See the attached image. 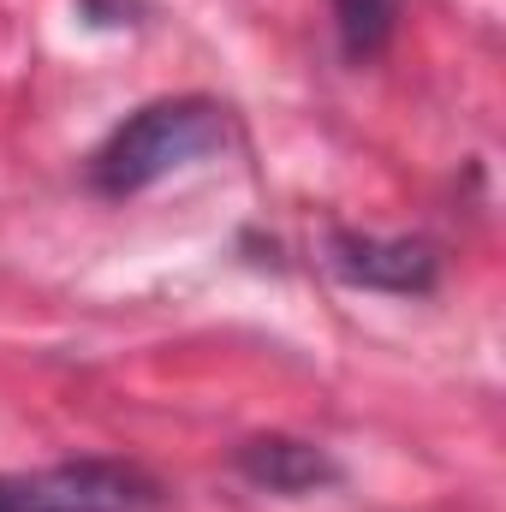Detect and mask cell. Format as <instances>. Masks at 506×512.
I'll list each match as a JSON object with an SVG mask.
<instances>
[{
    "label": "cell",
    "instance_id": "1",
    "mask_svg": "<svg viewBox=\"0 0 506 512\" xmlns=\"http://www.w3.org/2000/svg\"><path fill=\"white\" fill-rule=\"evenodd\" d=\"M227 108L209 96H167L137 108L126 126L114 131L96 161H90V185L102 197H137L149 185H161L179 167H197L203 155L227 149Z\"/></svg>",
    "mask_w": 506,
    "mask_h": 512
},
{
    "label": "cell",
    "instance_id": "2",
    "mask_svg": "<svg viewBox=\"0 0 506 512\" xmlns=\"http://www.w3.org/2000/svg\"><path fill=\"white\" fill-rule=\"evenodd\" d=\"M0 495L18 512H149L155 483L137 465L114 459H78V465H48L30 477H0Z\"/></svg>",
    "mask_w": 506,
    "mask_h": 512
},
{
    "label": "cell",
    "instance_id": "3",
    "mask_svg": "<svg viewBox=\"0 0 506 512\" xmlns=\"http://www.w3.org/2000/svg\"><path fill=\"white\" fill-rule=\"evenodd\" d=\"M328 268L346 286L393 292V298H423L441 280V256L429 239H381V233H328Z\"/></svg>",
    "mask_w": 506,
    "mask_h": 512
},
{
    "label": "cell",
    "instance_id": "4",
    "mask_svg": "<svg viewBox=\"0 0 506 512\" xmlns=\"http://www.w3.org/2000/svg\"><path fill=\"white\" fill-rule=\"evenodd\" d=\"M233 465L251 489H268V495H316L340 483V465L328 459V447L298 441V435H251L233 453Z\"/></svg>",
    "mask_w": 506,
    "mask_h": 512
},
{
    "label": "cell",
    "instance_id": "5",
    "mask_svg": "<svg viewBox=\"0 0 506 512\" xmlns=\"http://www.w3.org/2000/svg\"><path fill=\"white\" fill-rule=\"evenodd\" d=\"M393 18H399V0H334L340 54L352 66H370L381 48L393 42Z\"/></svg>",
    "mask_w": 506,
    "mask_h": 512
},
{
    "label": "cell",
    "instance_id": "6",
    "mask_svg": "<svg viewBox=\"0 0 506 512\" xmlns=\"http://www.w3.org/2000/svg\"><path fill=\"white\" fill-rule=\"evenodd\" d=\"M0 512H18V507H12V501H6V495H0Z\"/></svg>",
    "mask_w": 506,
    "mask_h": 512
}]
</instances>
